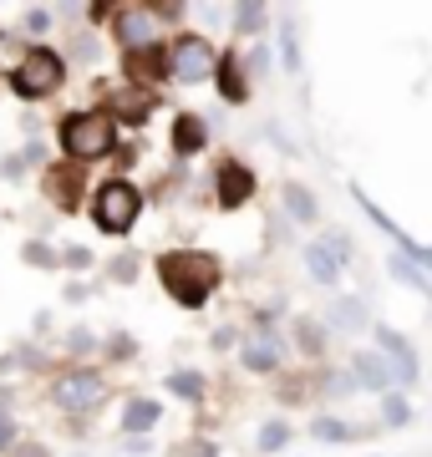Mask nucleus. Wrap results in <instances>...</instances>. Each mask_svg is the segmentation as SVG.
Wrapping results in <instances>:
<instances>
[{
    "instance_id": "nucleus-26",
    "label": "nucleus",
    "mask_w": 432,
    "mask_h": 457,
    "mask_svg": "<svg viewBox=\"0 0 432 457\" xmlns=\"http://www.w3.org/2000/svg\"><path fill=\"white\" fill-rule=\"evenodd\" d=\"M254 447H260L265 457L285 453V447H290V422H285V417H270V422L260 427V442H254Z\"/></svg>"
},
{
    "instance_id": "nucleus-44",
    "label": "nucleus",
    "mask_w": 432,
    "mask_h": 457,
    "mask_svg": "<svg viewBox=\"0 0 432 457\" xmlns=\"http://www.w3.org/2000/svg\"><path fill=\"white\" fill-rule=\"evenodd\" d=\"M234 341H239V330H234V326H219L214 330V351H229Z\"/></svg>"
},
{
    "instance_id": "nucleus-46",
    "label": "nucleus",
    "mask_w": 432,
    "mask_h": 457,
    "mask_svg": "<svg viewBox=\"0 0 432 457\" xmlns=\"http://www.w3.org/2000/svg\"><path fill=\"white\" fill-rule=\"evenodd\" d=\"M122 453H128V457H137V453H153V442H148V437H122Z\"/></svg>"
},
{
    "instance_id": "nucleus-10",
    "label": "nucleus",
    "mask_w": 432,
    "mask_h": 457,
    "mask_svg": "<svg viewBox=\"0 0 432 457\" xmlns=\"http://www.w3.org/2000/svg\"><path fill=\"white\" fill-rule=\"evenodd\" d=\"M97 97H102V112L112 122H128V128H148L153 107H158V92H143V87H128V82H117L112 92H97Z\"/></svg>"
},
{
    "instance_id": "nucleus-9",
    "label": "nucleus",
    "mask_w": 432,
    "mask_h": 457,
    "mask_svg": "<svg viewBox=\"0 0 432 457\" xmlns=\"http://www.w3.org/2000/svg\"><path fill=\"white\" fill-rule=\"evenodd\" d=\"M41 183H46V204L56 213H77L82 209V198H87V168H77V163H56L51 158V168L41 173Z\"/></svg>"
},
{
    "instance_id": "nucleus-37",
    "label": "nucleus",
    "mask_w": 432,
    "mask_h": 457,
    "mask_svg": "<svg viewBox=\"0 0 432 457\" xmlns=\"http://www.w3.org/2000/svg\"><path fill=\"white\" fill-rule=\"evenodd\" d=\"M102 356H107V361H133L137 356V341H133V336H122V330H112V336L102 341Z\"/></svg>"
},
{
    "instance_id": "nucleus-34",
    "label": "nucleus",
    "mask_w": 432,
    "mask_h": 457,
    "mask_svg": "<svg viewBox=\"0 0 432 457\" xmlns=\"http://www.w3.org/2000/svg\"><path fill=\"white\" fill-rule=\"evenodd\" d=\"M137 270H143V260H137L133 249H128V254H117V260H107V279H117V285H133Z\"/></svg>"
},
{
    "instance_id": "nucleus-14",
    "label": "nucleus",
    "mask_w": 432,
    "mask_h": 457,
    "mask_svg": "<svg viewBox=\"0 0 432 457\" xmlns=\"http://www.w3.org/2000/svg\"><path fill=\"white\" fill-rule=\"evenodd\" d=\"M209 82L219 87V97L229 102V107H245V102H250V77H245V66H239V51H219Z\"/></svg>"
},
{
    "instance_id": "nucleus-47",
    "label": "nucleus",
    "mask_w": 432,
    "mask_h": 457,
    "mask_svg": "<svg viewBox=\"0 0 432 457\" xmlns=\"http://www.w3.org/2000/svg\"><path fill=\"white\" fill-rule=\"evenodd\" d=\"M11 407H16V386H11V381H0V411L11 417Z\"/></svg>"
},
{
    "instance_id": "nucleus-40",
    "label": "nucleus",
    "mask_w": 432,
    "mask_h": 457,
    "mask_svg": "<svg viewBox=\"0 0 432 457\" xmlns=\"http://www.w3.org/2000/svg\"><path fill=\"white\" fill-rule=\"evenodd\" d=\"M16 442H21V432H16V417H5V411H0V457L11 453Z\"/></svg>"
},
{
    "instance_id": "nucleus-49",
    "label": "nucleus",
    "mask_w": 432,
    "mask_h": 457,
    "mask_svg": "<svg viewBox=\"0 0 432 457\" xmlns=\"http://www.w3.org/2000/svg\"><path fill=\"white\" fill-rule=\"evenodd\" d=\"M87 295H92V290H87V285H67V300H71V305H82Z\"/></svg>"
},
{
    "instance_id": "nucleus-5",
    "label": "nucleus",
    "mask_w": 432,
    "mask_h": 457,
    "mask_svg": "<svg viewBox=\"0 0 432 457\" xmlns=\"http://www.w3.org/2000/svg\"><path fill=\"white\" fill-rule=\"evenodd\" d=\"M46 396L62 417H87V411H97L107 402V376L97 366H67L62 376H51Z\"/></svg>"
},
{
    "instance_id": "nucleus-25",
    "label": "nucleus",
    "mask_w": 432,
    "mask_h": 457,
    "mask_svg": "<svg viewBox=\"0 0 432 457\" xmlns=\"http://www.w3.org/2000/svg\"><path fill=\"white\" fill-rule=\"evenodd\" d=\"M386 270H392V279H402L407 290H417L422 300H432V279L422 275V270H417L412 260H402V254H392V260H386Z\"/></svg>"
},
{
    "instance_id": "nucleus-19",
    "label": "nucleus",
    "mask_w": 432,
    "mask_h": 457,
    "mask_svg": "<svg viewBox=\"0 0 432 457\" xmlns=\"http://www.w3.org/2000/svg\"><path fill=\"white\" fill-rule=\"evenodd\" d=\"M326 320H331V330H341V336H356V330L371 326V315H366V300H356V295H341V300H331Z\"/></svg>"
},
{
    "instance_id": "nucleus-50",
    "label": "nucleus",
    "mask_w": 432,
    "mask_h": 457,
    "mask_svg": "<svg viewBox=\"0 0 432 457\" xmlns=\"http://www.w3.org/2000/svg\"><path fill=\"white\" fill-rule=\"evenodd\" d=\"M179 457H219V453L209 447V442H199V447H188V453H179Z\"/></svg>"
},
{
    "instance_id": "nucleus-32",
    "label": "nucleus",
    "mask_w": 432,
    "mask_h": 457,
    "mask_svg": "<svg viewBox=\"0 0 432 457\" xmlns=\"http://www.w3.org/2000/svg\"><path fill=\"white\" fill-rule=\"evenodd\" d=\"M280 56H285V71L290 77H300L305 71V62H300V36H295V26L285 21V31H280Z\"/></svg>"
},
{
    "instance_id": "nucleus-15",
    "label": "nucleus",
    "mask_w": 432,
    "mask_h": 457,
    "mask_svg": "<svg viewBox=\"0 0 432 457\" xmlns=\"http://www.w3.org/2000/svg\"><path fill=\"white\" fill-rule=\"evenodd\" d=\"M280 361H285L280 336H254V341L239 345V366H245L250 376H275L280 371Z\"/></svg>"
},
{
    "instance_id": "nucleus-8",
    "label": "nucleus",
    "mask_w": 432,
    "mask_h": 457,
    "mask_svg": "<svg viewBox=\"0 0 432 457\" xmlns=\"http://www.w3.org/2000/svg\"><path fill=\"white\" fill-rule=\"evenodd\" d=\"M112 41L122 46V56L128 51H143V46H163V31H158V21H153V11L143 5V0H128V5H112Z\"/></svg>"
},
{
    "instance_id": "nucleus-2",
    "label": "nucleus",
    "mask_w": 432,
    "mask_h": 457,
    "mask_svg": "<svg viewBox=\"0 0 432 457\" xmlns=\"http://www.w3.org/2000/svg\"><path fill=\"white\" fill-rule=\"evenodd\" d=\"M56 143L67 153V163L92 168L117 153V122L102 107H77V112H67L56 122Z\"/></svg>"
},
{
    "instance_id": "nucleus-20",
    "label": "nucleus",
    "mask_w": 432,
    "mask_h": 457,
    "mask_svg": "<svg viewBox=\"0 0 432 457\" xmlns=\"http://www.w3.org/2000/svg\"><path fill=\"white\" fill-rule=\"evenodd\" d=\"M280 198H285V213H290L295 224H316L320 219V204H316V194H311L305 183H285Z\"/></svg>"
},
{
    "instance_id": "nucleus-16",
    "label": "nucleus",
    "mask_w": 432,
    "mask_h": 457,
    "mask_svg": "<svg viewBox=\"0 0 432 457\" xmlns=\"http://www.w3.org/2000/svg\"><path fill=\"white\" fill-rule=\"evenodd\" d=\"M168 143H173V158H199L204 147H209V122H204L199 112H179Z\"/></svg>"
},
{
    "instance_id": "nucleus-38",
    "label": "nucleus",
    "mask_w": 432,
    "mask_h": 457,
    "mask_svg": "<svg viewBox=\"0 0 432 457\" xmlns=\"http://www.w3.org/2000/svg\"><path fill=\"white\" fill-rule=\"evenodd\" d=\"M239 66H245V77H270V46L265 41H254L250 56H239Z\"/></svg>"
},
{
    "instance_id": "nucleus-3",
    "label": "nucleus",
    "mask_w": 432,
    "mask_h": 457,
    "mask_svg": "<svg viewBox=\"0 0 432 457\" xmlns=\"http://www.w3.org/2000/svg\"><path fill=\"white\" fill-rule=\"evenodd\" d=\"M67 87V56L56 46H26L16 56V66L5 71V92L16 102H46V97H56Z\"/></svg>"
},
{
    "instance_id": "nucleus-4",
    "label": "nucleus",
    "mask_w": 432,
    "mask_h": 457,
    "mask_svg": "<svg viewBox=\"0 0 432 457\" xmlns=\"http://www.w3.org/2000/svg\"><path fill=\"white\" fill-rule=\"evenodd\" d=\"M143 188L128 179H102L92 194H87V219H92V228L97 234H112V239H122V234H133V224L143 219Z\"/></svg>"
},
{
    "instance_id": "nucleus-35",
    "label": "nucleus",
    "mask_w": 432,
    "mask_h": 457,
    "mask_svg": "<svg viewBox=\"0 0 432 457\" xmlns=\"http://www.w3.org/2000/svg\"><path fill=\"white\" fill-rule=\"evenodd\" d=\"M51 21H56V11H51V5H26V11H21V26H26V36H46Z\"/></svg>"
},
{
    "instance_id": "nucleus-23",
    "label": "nucleus",
    "mask_w": 432,
    "mask_h": 457,
    "mask_svg": "<svg viewBox=\"0 0 432 457\" xmlns=\"http://www.w3.org/2000/svg\"><path fill=\"white\" fill-rule=\"evenodd\" d=\"M265 26H270V5H260V0L234 5V36H265Z\"/></svg>"
},
{
    "instance_id": "nucleus-7",
    "label": "nucleus",
    "mask_w": 432,
    "mask_h": 457,
    "mask_svg": "<svg viewBox=\"0 0 432 457\" xmlns=\"http://www.w3.org/2000/svg\"><path fill=\"white\" fill-rule=\"evenodd\" d=\"M351 198H356V209H361L366 219H371V224L382 228V234L392 239V245H397V254H402V260H412L417 270H422V275L432 279V245H422V239H412V234H407V228H402L397 219H392V213H386L382 204H377V198L366 194L361 183H351Z\"/></svg>"
},
{
    "instance_id": "nucleus-45",
    "label": "nucleus",
    "mask_w": 432,
    "mask_h": 457,
    "mask_svg": "<svg viewBox=\"0 0 432 457\" xmlns=\"http://www.w3.org/2000/svg\"><path fill=\"white\" fill-rule=\"evenodd\" d=\"M87 16L97 21V26H102V21H112V0H92V5H87Z\"/></svg>"
},
{
    "instance_id": "nucleus-18",
    "label": "nucleus",
    "mask_w": 432,
    "mask_h": 457,
    "mask_svg": "<svg viewBox=\"0 0 432 457\" xmlns=\"http://www.w3.org/2000/svg\"><path fill=\"white\" fill-rule=\"evenodd\" d=\"M158 422H163V402H153V396H128V407H122V437H148Z\"/></svg>"
},
{
    "instance_id": "nucleus-33",
    "label": "nucleus",
    "mask_w": 432,
    "mask_h": 457,
    "mask_svg": "<svg viewBox=\"0 0 432 457\" xmlns=\"http://www.w3.org/2000/svg\"><path fill=\"white\" fill-rule=\"evenodd\" d=\"M316 245L326 249V254H331L336 264H346L351 254H356V245H351V234H346V228H331V234H326V239H316Z\"/></svg>"
},
{
    "instance_id": "nucleus-42",
    "label": "nucleus",
    "mask_w": 432,
    "mask_h": 457,
    "mask_svg": "<svg viewBox=\"0 0 432 457\" xmlns=\"http://www.w3.org/2000/svg\"><path fill=\"white\" fill-rule=\"evenodd\" d=\"M5 457H51V447H46V442H31V437H21V442H16V447H11Z\"/></svg>"
},
{
    "instance_id": "nucleus-31",
    "label": "nucleus",
    "mask_w": 432,
    "mask_h": 457,
    "mask_svg": "<svg viewBox=\"0 0 432 457\" xmlns=\"http://www.w3.org/2000/svg\"><path fill=\"white\" fill-rule=\"evenodd\" d=\"M16 158H21V168H26V173H31V168H41V173H46V168H51V147L41 143V137H26Z\"/></svg>"
},
{
    "instance_id": "nucleus-29",
    "label": "nucleus",
    "mask_w": 432,
    "mask_h": 457,
    "mask_svg": "<svg viewBox=\"0 0 432 457\" xmlns=\"http://www.w3.org/2000/svg\"><path fill=\"white\" fill-rule=\"evenodd\" d=\"M62 351H67V356H77V361H82V356H97V351H102V336H92L87 326H71L67 336H62Z\"/></svg>"
},
{
    "instance_id": "nucleus-36",
    "label": "nucleus",
    "mask_w": 432,
    "mask_h": 457,
    "mask_svg": "<svg viewBox=\"0 0 432 457\" xmlns=\"http://www.w3.org/2000/svg\"><path fill=\"white\" fill-rule=\"evenodd\" d=\"M295 341H300L305 356H320V351H326V336H320L316 320H295Z\"/></svg>"
},
{
    "instance_id": "nucleus-13",
    "label": "nucleus",
    "mask_w": 432,
    "mask_h": 457,
    "mask_svg": "<svg viewBox=\"0 0 432 457\" xmlns=\"http://www.w3.org/2000/svg\"><path fill=\"white\" fill-rule=\"evenodd\" d=\"M122 82H128V87H143V92H158V87L168 82V51H163V46L128 51V56H122Z\"/></svg>"
},
{
    "instance_id": "nucleus-17",
    "label": "nucleus",
    "mask_w": 432,
    "mask_h": 457,
    "mask_svg": "<svg viewBox=\"0 0 432 457\" xmlns=\"http://www.w3.org/2000/svg\"><path fill=\"white\" fill-rule=\"evenodd\" d=\"M351 381H356V386H366V392H392V386H397V381H392V366H386L382 361V351H356V356H351Z\"/></svg>"
},
{
    "instance_id": "nucleus-27",
    "label": "nucleus",
    "mask_w": 432,
    "mask_h": 457,
    "mask_svg": "<svg viewBox=\"0 0 432 457\" xmlns=\"http://www.w3.org/2000/svg\"><path fill=\"white\" fill-rule=\"evenodd\" d=\"M412 417H417V411H412V402H407V392H386L382 396V427L397 432V427H407Z\"/></svg>"
},
{
    "instance_id": "nucleus-48",
    "label": "nucleus",
    "mask_w": 432,
    "mask_h": 457,
    "mask_svg": "<svg viewBox=\"0 0 432 457\" xmlns=\"http://www.w3.org/2000/svg\"><path fill=\"white\" fill-rule=\"evenodd\" d=\"M31 330H36V336H46V330H51V311H36L31 315Z\"/></svg>"
},
{
    "instance_id": "nucleus-28",
    "label": "nucleus",
    "mask_w": 432,
    "mask_h": 457,
    "mask_svg": "<svg viewBox=\"0 0 432 457\" xmlns=\"http://www.w3.org/2000/svg\"><path fill=\"white\" fill-rule=\"evenodd\" d=\"M21 264H31V270H62V254L46 239H26L21 245Z\"/></svg>"
},
{
    "instance_id": "nucleus-6",
    "label": "nucleus",
    "mask_w": 432,
    "mask_h": 457,
    "mask_svg": "<svg viewBox=\"0 0 432 457\" xmlns=\"http://www.w3.org/2000/svg\"><path fill=\"white\" fill-rule=\"evenodd\" d=\"M168 82H179V87H199L214 77V62H219V51L209 36L199 31H179L173 41H168Z\"/></svg>"
},
{
    "instance_id": "nucleus-12",
    "label": "nucleus",
    "mask_w": 432,
    "mask_h": 457,
    "mask_svg": "<svg viewBox=\"0 0 432 457\" xmlns=\"http://www.w3.org/2000/svg\"><path fill=\"white\" fill-rule=\"evenodd\" d=\"M214 198H219V209H245L254 198V168L239 163V158H224L214 168Z\"/></svg>"
},
{
    "instance_id": "nucleus-11",
    "label": "nucleus",
    "mask_w": 432,
    "mask_h": 457,
    "mask_svg": "<svg viewBox=\"0 0 432 457\" xmlns=\"http://www.w3.org/2000/svg\"><path fill=\"white\" fill-rule=\"evenodd\" d=\"M371 341H377L382 361L392 366V381H402V386H412L417 376H422V366H417V345L407 341V336H397L392 326H371Z\"/></svg>"
},
{
    "instance_id": "nucleus-1",
    "label": "nucleus",
    "mask_w": 432,
    "mask_h": 457,
    "mask_svg": "<svg viewBox=\"0 0 432 457\" xmlns=\"http://www.w3.org/2000/svg\"><path fill=\"white\" fill-rule=\"evenodd\" d=\"M153 270H158L163 295L173 305H183V311H204L214 300V290L224 285V264L209 249H163Z\"/></svg>"
},
{
    "instance_id": "nucleus-41",
    "label": "nucleus",
    "mask_w": 432,
    "mask_h": 457,
    "mask_svg": "<svg viewBox=\"0 0 432 457\" xmlns=\"http://www.w3.org/2000/svg\"><path fill=\"white\" fill-rule=\"evenodd\" d=\"M326 392H331V396H351V392H356L351 371H331V376H326Z\"/></svg>"
},
{
    "instance_id": "nucleus-30",
    "label": "nucleus",
    "mask_w": 432,
    "mask_h": 457,
    "mask_svg": "<svg viewBox=\"0 0 432 457\" xmlns=\"http://www.w3.org/2000/svg\"><path fill=\"white\" fill-rule=\"evenodd\" d=\"M5 356H11V366H26V371H46V366H51V356L36 341H16Z\"/></svg>"
},
{
    "instance_id": "nucleus-39",
    "label": "nucleus",
    "mask_w": 432,
    "mask_h": 457,
    "mask_svg": "<svg viewBox=\"0 0 432 457\" xmlns=\"http://www.w3.org/2000/svg\"><path fill=\"white\" fill-rule=\"evenodd\" d=\"M56 254H62V270H92L97 264V254L87 245H67V249H56Z\"/></svg>"
},
{
    "instance_id": "nucleus-22",
    "label": "nucleus",
    "mask_w": 432,
    "mask_h": 457,
    "mask_svg": "<svg viewBox=\"0 0 432 457\" xmlns=\"http://www.w3.org/2000/svg\"><path fill=\"white\" fill-rule=\"evenodd\" d=\"M305 275L316 279L320 290H336V285H341V264H336L320 245H305Z\"/></svg>"
},
{
    "instance_id": "nucleus-24",
    "label": "nucleus",
    "mask_w": 432,
    "mask_h": 457,
    "mask_svg": "<svg viewBox=\"0 0 432 457\" xmlns=\"http://www.w3.org/2000/svg\"><path fill=\"white\" fill-rule=\"evenodd\" d=\"M311 437L326 442V447H346V442H356V427L341 422V417H316L311 422Z\"/></svg>"
},
{
    "instance_id": "nucleus-43",
    "label": "nucleus",
    "mask_w": 432,
    "mask_h": 457,
    "mask_svg": "<svg viewBox=\"0 0 432 457\" xmlns=\"http://www.w3.org/2000/svg\"><path fill=\"white\" fill-rule=\"evenodd\" d=\"M0 179H5V183H21V179H26V168H21L16 153H11V158H0Z\"/></svg>"
},
{
    "instance_id": "nucleus-21",
    "label": "nucleus",
    "mask_w": 432,
    "mask_h": 457,
    "mask_svg": "<svg viewBox=\"0 0 432 457\" xmlns=\"http://www.w3.org/2000/svg\"><path fill=\"white\" fill-rule=\"evenodd\" d=\"M163 386H168V396H179V402H188V407H199L204 396H209V381H204V371H168Z\"/></svg>"
}]
</instances>
